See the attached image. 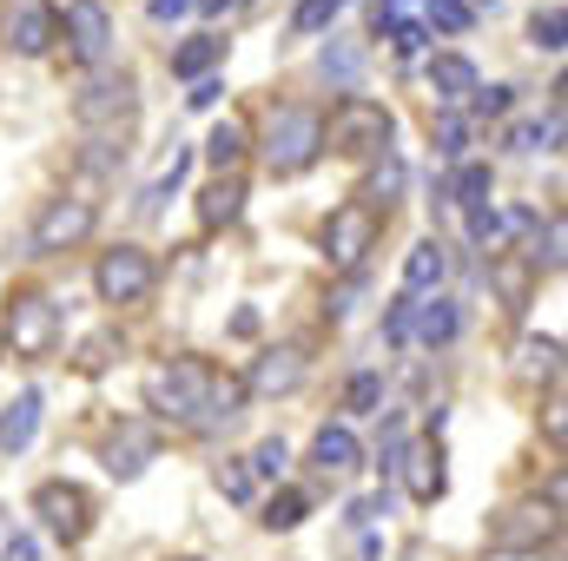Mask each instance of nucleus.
<instances>
[{
    "mask_svg": "<svg viewBox=\"0 0 568 561\" xmlns=\"http://www.w3.org/2000/svg\"><path fill=\"white\" fill-rule=\"evenodd\" d=\"M185 165H192V152H172V172H165V178H159V185H152V192H145V218H159V212H165V198H172V192H179V185H185Z\"/></svg>",
    "mask_w": 568,
    "mask_h": 561,
    "instance_id": "nucleus-30",
    "label": "nucleus"
},
{
    "mask_svg": "<svg viewBox=\"0 0 568 561\" xmlns=\"http://www.w3.org/2000/svg\"><path fill=\"white\" fill-rule=\"evenodd\" d=\"M397 192H404V159H384V165L371 172V192H364V205H371V198H384V205H390Z\"/></svg>",
    "mask_w": 568,
    "mask_h": 561,
    "instance_id": "nucleus-31",
    "label": "nucleus"
},
{
    "mask_svg": "<svg viewBox=\"0 0 568 561\" xmlns=\"http://www.w3.org/2000/svg\"><path fill=\"white\" fill-rule=\"evenodd\" d=\"M404 20H424V0H384L377 7V27H404Z\"/></svg>",
    "mask_w": 568,
    "mask_h": 561,
    "instance_id": "nucleus-41",
    "label": "nucleus"
},
{
    "mask_svg": "<svg viewBox=\"0 0 568 561\" xmlns=\"http://www.w3.org/2000/svg\"><path fill=\"white\" fill-rule=\"evenodd\" d=\"M523 357H529L523 370L536 377V370H556V357H562V344H556V337H529V344H523Z\"/></svg>",
    "mask_w": 568,
    "mask_h": 561,
    "instance_id": "nucleus-38",
    "label": "nucleus"
},
{
    "mask_svg": "<svg viewBox=\"0 0 568 561\" xmlns=\"http://www.w3.org/2000/svg\"><path fill=\"white\" fill-rule=\"evenodd\" d=\"M0 337H7L13 357H47L60 344V304L47 290H20L7 304V317H0Z\"/></svg>",
    "mask_w": 568,
    "mask_h": 561,
    "instance_id": "nucleus-4",
    "label": "nucleus"
},
{
    "mask_svg": "<svg viewBox=\"0 0 568 561\" xmlns=\"http://www.w3.org/2000/svg\"><path fill=\"white\" fill-rule=\"evenodd\" d=\"M377 404H384V377H377V370H357V377L344 384V410H351V417H377Z\"/></svg>",
    "mask_w": 568,
    "mask_h": 561,
    "instance_id": "nucleus-26",
    "label": "nucleus"
},
{
    "mask_svg": "<svg viewBox=\"0 0 568 561\" xmlns=\"http://www.w3.org/2000/svg\"><path fill=\"white\" fill-rule=\"evenodd\" d=\"M205 165H212L219 178H239V165H245V126H239V120L212 126V140H205Z\"/></svg>",
    "mask_w": 568,
    "mask_h": 561,
    "instance_id": "nucleus-21",
    "label": "nucleus"
},
{
    "mask_svg": "<svg viewBox=\"0 0 568 561\" xmlns=\"http://www.w3.org/2000/svg\"><path fill=\"white\" fill-rule=\"evenodd\" d=\"M133 113V73H93L87 93L73 100V120L80 126H113Z\"/></svg>",
    "mask_w": 568,
    "mask_h": 561,
    "instance_id": "nucleus-10",
    "label": "nucleus"
},
{
    "mask_svg": "<svg viewBox=\"0 0 568 561\" xmlns=\"http://www.w3.org/2000/svg\"><path fill=\"white\" fill-rule=\"evenodd\" d=\"M397 469H404V489H410V502H443L449 476H443V456H436L429 442H410V449L397 456Z\"/></svg>",
    "mask_w": 568,
    "mask_h": 561,
    "instance_id": "nucleus-14",
    "label": "nucleus"
},
{
    "mask_svg": "<svg viewBox=\"0 0 568 561\" xmlns=\"http://www.w3.org/2000/svg\"><path fill=\"white\" fill-rule=\"evenodd\" d=\"M390 126H397V120H390L377 100L344 93V100L331 106V120H324V145L344 152V159H364V152H384V145H390Z\"/></svg>",
    "mask_w": 568,
    "mask_h": 561,
    "instance_id": "nucleus-2",
    "label": "nucleus"
},
{
    "mask_svg": "<svg viewBox=\"0 0 568 561\" xmlns=\"http://www.w3.org/2000/svg\"><path fill=\"white\" fill-rule=\"evenodd\" d=\"M219 60H225V40H219V33H192L185 47H172V73H179V80H205Z\"/></svg>",
    "mask_w": 568,
    "mask_h": 561,
    "instance_id": "nucleus-20",
    "label": "nucleus"
},
{
    "mask_svg": "<svg viewBox=\"0 0 568 561\" xmlns=\"http://www.w3.org/2000/svg\"><path fill=\"white\" fill-rule=\"evenodd\" d=\"M192 7H199V13H232L239 0H192Z\"/></svg>",
    "mask_w": 568,
    "mask_h": 561,
    "instance_id": "nucleus-46",
    "label": "nucleus"
},
{
    "mask_svg": "<svg viewBox=\"0 0 568 561\" xmlns=\"http://www.w3.org/2000/svg\"><path fill=\"white\" fill-rule=\"evenodd\" d=\"M239 384H245V397H291V390L304 384V350H291V344L258 350V364H252Z\"/></svg>",
    "mask_w": 568,
    "mask_h": 561,
    "instance_id": "nucleus-11",
    "label": "nucleus"
},
{
    "mask_svg": "<svg viewBox=\"0 0 568 561\" xmlns=\"http://www.w3.org/2000/svg\"><path fill=\"white\" fill-rule=\"evenodd\" d=\"M93 225H100L93 198H47V212L33 218V258H60L73 245H87Z\"/></svg>",
    "mask_w": 568,
    "mask_h": 561,
    "instance_id": "nucleus-6",
    "label": "nucleus"
},
{
    "mask_svg": "<svg viewBox=\"0 0 568 561\" xmlns=\"http://www.w3.org/2000/svg\"><path fill=\"white\" fill-rule=\"evenodd\" d=\"M93 290H100V304H145L152 297V258H145L140 245H113V252H100V265H93Z\"/></svg>",
    "mask_w": 568,
    "mask_h": 561,
    "instance_id": "nucleus-7",
    "label": "nucleus"
},
{
    "mask_svg": "<svg viewBox=\"0 0 568 561\" xmlns=\"http://www.w3.org/2000/svg\"><path fill=\"white\" fill-rule=\"evenodd\" d=\"M443 272H449V252H443L436 238L410 245V252H404V297H429V290L443 284Z\"/></svg>",
    "mask_w": 568,
    "mask_h": 561,
    "instance_id": "nucleus-17",
    "label": "nucleus"
},
{
    "mask_svg": "<svg viewBox=\"0 0 568 561\" xmlns=\"http://www.w3.org/2000/svg\"><path fill=\"white\" fill-rule=\"evenodd\" d=\"M456 330H463V310H456V304H449L443 290H436V297H417V317H410V337H417V344L443 350V344H449Z\"/></svg>",
    "mask_w": 568,
    "mask_h": 561,
    "instance_id": "nucleus-16",
    "label": "nucleus"
},
{
    "mask_svg": "<svg viewBox=\"0 0 568 561\" xmlns=\"http://www.w3.org/2000/svg\"><path fill=\"white\" fill-rule=\"evenodd\" d=\"M239 205H245V185H239V178H219V185H205V198H199V225L219 232V225L239 218Z\"/></svg>",
    "mask_w": 568,
    "mask_h": 561,
    "instance_id": "nucleus-22",
    "label": "nucleus"
},
{
    "mask_svg": "<svg viewBox=\"0 0 568 561\" xmlns=\"http://www.w3.org/2000/svg\"><path fill=\"white\" fill-rule=\"evenodd\" d=\"M337 7H344V0H337Z\"/></svg>",
    "mask_w": 568,
    "mask_h": 561,
    "instance_id": "nucleus-49",
    "label": "nucleus"
},
{
    "mask_svg": "<svg viewBox=\"0 0 568 561\" xmlns=\"http://www.w3.org/2000/svg\"><path fill=\"white\" fill-rule=\"evenodd\" d=\"M377 232H384L377 205L344 198V205L331 212V225H324V258H331V272H351V278H357V265H364V252L377 245Z\"/></svg>",
    "mask_w": 568,
    "mask_h": 561,
    "instance_id": "nucleus-5",
    "label": "nucleus"
},
{
    "mask_svg": "<svg viewBox=\"0 0 568 561\" xmlns=\"http://www.w3.org/2000/svg\"><path fill=\"white\" fill-rule=\"evenodd\" d=\"M496 284H503V297H509V304H523V297H529V272H523V265H496Z\"/></svg>",
    "mask_w": 568,
    "mask_h": 561,
    "instance_id": "nucleus-42",
    "label": "nucleus"
},
{
    "mask_svg": "<svg viewBox=\"0 0 568 561\" xmlns=\"http://www.w3.org/2000/svg\"><path fill=\"white\" fill-rule=\"evenodd\" d=\"M509 225H503V212L496 205H469V245H496Z\"/></svg>",
    "mask_w": 568,
    "mask_h": 561,
    "instance_id": "nucleus-32",
    "label": "nucleus"
},
{
    "mask_svg": "<svg viewBox=\"0 0 568 561\" xmlns=\"http://www.w3.org/2000/svg\"><path fill=\"white\" fill-rule=\"evenodd\" d=\"M219 489H225L232 502H245V496H252V469H245V462H219Z\"/></svg>",
    "mask_w": 568,
    "mask_h": 561,
    "instance_id": "nucleus-39",
    "label": "nucleus"
},
{
    "mask_svg": "<svg viewBox=\"0 0 568 561\" xmlns=\"http://www.w3.org/2000/svg\"><path fill=\"white\" fill-rule=\"evenodd\" d=\"M496 561H536V555H509V549H503V555H496Z\"/></svg>",
    "mask_w": 568,
    "mask_h": 561,
    "instance_id": "nucleus-47",
    "label": "nucleus"
},
{
    "mask_svg": "<svg viewBox=\"0 0 568 561\" xmlns=\"http://www.w3.org/2000/svg\"><path fill=\"white\" fill-rule=\"evenodd\" d=\"M483 120H503L509 106H516V86H476V100H469Z\"/></svg>",
    "mask_w": 568,
    "mask_h": 561,
    "instance_id": "nucleus-35",
    "label": "nucleus"
},
{
    "mask_svg": "<svg viewBox=\"0 0 568 561\" xmlns=\"http://www.w3.org/2000/svg\"><path fill=\"white\" fill-rule=\"evenodd\" d=\"M357 462H364V442H357L344 422H324V429L311 436V469H317V476H351Z\"/></svg>",
    "mask_w": 568,
    "mask_h": 561,
    "instance_id": "nucleus-13",
    "label": "nucleus"
},
{
    "mask_svg": "<svg viewBox=\"0 0 568 561\" xmlns=\"http://www.w3.org/2000/svg\"><path fill=\"white\" fill-rule=\"evenodd\" d=\"M145 462H152V436H140V429H126V436H113V442H106V469H113L120 482H133Z\"/></svg>",
    "mask_w": 568,
    "mask_h": 561,
    "instance_id": "nucleus-23",
    "label": "nucleus"
},
{
    "mask_svg": "<svg viewBox=\"0 0 568 561\" xmlns=\"http://www.w3.org/2000/svg\"><path fill=\"white\" fill-rule=\"evenodd\" d=\"M529 40H536L542 53H562V47H568V13H562V7H536V20H529Z\"/></svg>",
    "mask_w": 568,
    "mask_h": 561,
    "instance_id": "nucleus-27",
    "label": "nucleus"
},
{
    "mask_svg": "<svg viewBox=\"0 0 568 561\" xmlns=\"http://www.w3.org/2000/svg\"><path fill=\"white\" fill-rule=\"evenodd\" d=\"M7 561H33V536H7Z\"/></svg>",
    "mask_w": 568,
    "mask_h": 561,
    "instance_id": "nucleus-45",
    "label": "nucleus"
},
{
    "mask_svg": "<svg viewBox=\"0 0 568 561\" xmlns=\"http://www.w3.org/2000/svg\"><path fill=\"white\" fill-rule=\"evenodd\" d=\"M179 13H192V0H152V20H179Z\"/></svg>",
    "mask_w": 568,
    "mask_h": 561,
    "instance_id": "nucleus-44",
    "label": "nucleus"
},
{
    "mask_svg": "<svg viewBox=\"0 0 568 561\" xmlns=\"http://www.w3.org/2000/svg\"><path fill=\"white\" fill-rule=\"evenodd\" d=\"M33 429H40V390H20V397L7 404V417H0V449L20 456V449L33 442Z\"/></svg>",
    "mask_w": 568,
    "mask_h": 561,
    "instance_id": "nucleus-19",
    "label": "nucleus"
},
{
    "mask_svg": "<svg viewBox=\"0 0 568 561\" xmlns=\"http://www.w3.org/2000/svg\"><path fill=\"white\" fill-rule=\"evenodd\" d=\"M556 522H562V509H549V502H516V509H503V522H496V549L536 555V549L556 536Z\"/></svg>",
    "mask_w": 568,
    "mask_h": 561,
    "instance_id": "nucleus-9",
    "label": "nucleus"
},
{
    "mask_svg": "<svg viewBox=\"0 0 568 561\" xmlns=\"http://www.w3.org/2000/svg\"><path fill=\"white\" fill-rule=\"evenodd\" d=\"M7 40H13V53H27V60H40L47 47H53V13L40 7V0H27L13 20H7Z\"/></svg>",
    "mask_w": 568,
    "mask_h": 561,
    "instance_id": "nucleus-18",
    "label": "nucleus"
},
{
    "mask_svg": "<svg viewBox=\"0 0 568 561\" xmlns=\"http://www.w3.org/2000/svg\"><path fill=\"white\" fill-rule=\"evenodd\" d=\"M424 27L429 33H436V27H443V33H469V27H476V7H469V0H424Z\"/></svg>",
    "mask_w": 568,
    "mask_h": 561,
    "instance_id": "nucleus-25",
    "label": "nucleus"
},
{
    "mask_svg": "<svg viewBox=\"0 0 568 561\" xmlns=\"http://www.w3.org/2000/svg\"><path fill=\"white\" fill-rule=\"evenodd\" d=\"M311 516V496L304 489H278L272 502H265V529H297Z\"/></svg>",
    "mask_w": 568,
    "mask_h": 561,
    "instance_id": "nucleus-29",
    "label": "nucleus"
},
{
    "mask_svg": "<svg viewBox=\"0 0 568 561\" xmlns=\"http://www.w3.org/2000/svg\"><path fill=\"white\" fill-rule=\"evenodd\" d=\"M410 317H417V297H397V304L384 310V337H390V344H410Z\"/></svg>",
    "mask_w": 568,
    "mask_h": 561,
    "instance_id": "nucleus-36",
    "label": "nucleus"
},
{
    "mask_svg": "<svg viewBox=\"0 0 568 561\" xmlns=\"http://www.w3.org/2000/svg\"><path fill=\"white\" fill-rule=\"evenodd\" d=\"M179 561H199V555H179Z\"/></svg>",
    "mask_w": 568,
    "mask_h": 561,
    "instance_id": "nucleus-48",
    "label": "nucleus"
},
{
    "mask_svg": "<svg viewBox=\"0 0 568 561\" xmlns=\"http://www.w3.org/2000/svg\"><path fill=\"white\" fill-rule=\"evenodd\" d=\"M67 40H73V53H80L87 67H100L106 47H113V20H106V7H100V0H73V7H67Z\"/></svg>",
    "mask_w": 568,
    "mask_h": 561,
    "instance_id": "nucleus-12",
    "label": "nucleus"
},
{
    "mask_svg": "<svg viewBox=\"0 0 568 561\" xmlns=\"http://www.w3.org/2000/svg\"><path fill=\"white\" fill-rule=\"evenodd\" d=\"M429 140H436L443 159H463V152H469V120H463V113H436V120H429Z\"/></svg>",
    "mask_w": 568,
    "mask_h": 561,
    "instance_id": "nucleus-28",
    "label": "nucleus"
},
{
    "mask_svg": "<svg viewBox=\"0 0 568 561\" xmlns=\"http://www.w3.org/2000/svg\"><path fill=\"white\" fill-rule=\"evenodd\" d=\"M212 364L199 357H172V364H152L145 370V410L165 422H205V404H212Z\"/></svg>",
    "mask_w": 568,
    "mask_h": 561,
    "instance_id": "nucleus-1",
    "label": "nucleus"
},
{
    "mask_svg": "<svg viewBox=\"0 0 568 561\" xmlns=\"http://www.w3.org/2000/svg\"><path fill=\"white\" fill-rule=\"evenodd\" d=\"M331 20H337V0H297V13H291L297 33H324Z\"/></svg>",
    "mask_w": 568,
    "mask_h": 561,
    "instance_id": "nucleus-33",
    "label": "nucleus"
},
{
    "mask_svg": "<svg viewBox=\"0 0 568 561\" xmlns=\"http://www.w3.org/2000/svg\"><path fill=\"white\" fill-rule=\"evenodd\" d=\"M324 73H337V80H357V47H324Z\"/></svg>",
    "mask_w": 568,
    "mask_h": 561,
    "instance_id": "nucleus-43",
    "label": "nucleus"
},
{
    "mask_svg": "<svg viewBox=\"0 0 568 561\" xmlns=\"http://www.w3.org/2000/svg\"><path fill=\"white\" fill-rule=\"evenodd\" d=\"M317 152H324V113H311V106H284V113H272V126H265V165H272L278 178L304 172Z\"/></svg>",
    "mask_w": 568,
    "mask_h": 561,
    "instance_id": "nucleus-3",
    "label": "nucleus"
},
{
    "mask_svg": "<svg viewBox=\"0 0 568 561\" xmlns=\"http://www.w3.org/2000/svg\"><path fill=\"white\" fill-rule=\"evenodd\" d=\"M476 86H483V73H476L463 53H436V60H429V93H436L443 106H469Z\"/></svg>",
    "mask_w": 568,
    "mask_h": 561,
    "instance_id": "nucleus-15",
    "label": "nucleus"
},
{
    "mask_svg": "<svg viewBox=\"0 0 568 561\" xmlns=\"http://www.w3.org/2000/svg\"><path fill=\"white\" fill-rule=\"evenodd\" d=\"M384 33H390V47H397L404 60H417V53L429 47V27H424V20H404V27H384Z\"/></svg>",
    "mask_w": 568,
    "mask_h": 561,
    "instance_id": "nucleus-34",
    "label": "nucleus"
},
{
    "mask_svg": "<svg viewBox=\"0 0 568 561\" xmlns=\"http://www.w3.org/2000/svg\"><path fill=\"white\" fill-rule=\"evenodd\" d=\"M284 462H291V449H284V436H265V442L252 449V469H258V476H284Z\"/></svg>",
    "mask_w": 568,
    "mask_h": 561,
    "instance_id": "nucleus-37",
    "label": "nucleus"
},
{
    "mask_svg": "<svg viewBox=\"0 0 568 561\" xmlns=\"http://www.w3.org/2000/svg\"><path fill=\"white\" fill-rule=\"evenodd\" d=\"M33 516H40V529L53 536V542H87V529H93V502H87V489H73V482H40L33 489Z\"/></svg>",
    "mask_w": 568,
    "mask_h": 561,
    "instance_id": "nucleus-8",
    "label": "nucleus"
},
{
    "mask_svg": "<svg viewBox=\"0 0 568 561\" xmlns=\"http://www.w3.org/2000/svg\"><path fill=\"white\" fill-rule=\"evenodd\" d=\"M489 185H496V178H489V165L463 159V165H456V178L443 185V198H456V205L469 212V205H489Z\"/></svg>",
    "mask_w": 568,
    "mask_h": 561,
    "instance_id": "nucleus-24",
    "label": "nucleus"
},
{
    "mask_svg": "<svg viewBox=\"0 0 568 561\" xmlns=\"http://www.w3.org/2000/svg\"><path fill=\"white\" fill-rule=\"evenodd\" d=\"M219 100H225V86H219L212 73H205V80H192V93H185V106H192V113H212Z\"/></svg>",
    "mask_w": 568,
    "mask_h": 561,
    "instance_id": "nucleus-40",
    "label": "nucleus"
}]
</instances>
